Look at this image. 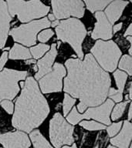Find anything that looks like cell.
Instances as JSON below:
<instances>
[{"instance_id":"obj_41","label":"cell","mask_w":132,"mask_h":148,"mask_svg":"<svg viewBox=\"0 0 132 148\" xmlns=\"http://www.w3.org/2000/svg\"><path fill=\"white\" fill-rule=\"evenodd\" d=\"M107 148H116V147H114L113 146H108V147H107Z\"/></svg>"},{"instance_id":"obj_21","label":"cell","mask_w":132,"mask_h":148,"mask_svg":"<svg viewBox=\"0 0 132 148\" xmlns=\"http://www.w3.org/2000/svg\"><path fill=\"white\" fill-rule=\"evenodd\" d=\"M113 77L115 79L116 84H117V86L118 88V90L122 93L127 79V73L124 72L120 71L119 69V70H117L113 73Z\"/></svg>"},{"instance_id":"obj_23","label":"cell","mask_w":132,"mask_h":148,"mask_svg":"<svg viewBox=\"0 0 132 148\" xmlns=\"http://www.w3.org/2000/svg\"><path fill=\"white\" fill-rule=\"evenodd\" d=\"M50 49V46L46 44H39L37 46L30 49V52L35 59H39L42 57L47 51Z\"/></svg>"},{"instance_id":"obj_15","label":"cell","mask_w":132,"mask_h":148,"mask_svg":"<svg viewBox=\"0 0 132 148\" xmlns=\"http://www.w3.org/2000/svg\"><path fill=\"white\" fill-rule=\"evenodd\" d=\"M56 54H57V51L56 48V44H53L51 46V49L46 53V56L37 62L38 71L35 75V78L37 80H39V79H41L46 74L52 71V65L55 60Z\"/></svg>"},{"instance_id":"obj_16","label":"cell","mask_w":132,"mask_h":148,"mask_svg":"<svg viewBox=\"0 0 132 148\" xmlns=\"http://www.w3.org/2000/svg\"><path fill=\"white\" fill-rule=\"evenodd\" d=\"M128 5L127 1L124 0H114L107 5L104 14L111 25H113L120 18L125 7Z\"/></svg>"},{"instance_id":"obj_37","label":"cell","mask_w":132,"mask_h":148,"mask_svg":"<svg viewBox=\"0 0 132 148\" xmlns=\"http://www.w3.org/2000/svg\"><path fill=\"white\" fill-rule=\"evenodd\" d=\"M131 108L132 106H130L129 112H128V120H131Z\"/></svg>"},{"instance_id":"obj_5","label":"cell","mask_w":132,"mask_h":148,"mask_svg":"<svg viewBox=\"0 0 132 148\" xmlns=\"http://www.w3.org/2000/svg\"><path fill=\"white\" fill-rule=\"evenodd\" d=\"M90 51L104 71L113 72L117 68L121 51L113 41L98 40Z\"/></svg>"},{"instance_id":"obj_39","label":"cell","mask_w":132,"mask_h":148,"mask_svg":"<svg viewBox=\"0 0 132 148\" xmlns=\"http://www.w3.org/2000/svg\"><path fill=\"white\" fill-rule=\"evenodd\" d=\"M34 62H36V61H35L34 60H26V61H25V63H26V64H30V63H34Z\"/></svg>"},{"instance_id":"obj_42","label":"cell","mask_w":132,"mask_h":148,"mask_svg":"<svg viewBox=\"0 0 132 148\" xmlns=\"http://www.w3.org/2000/svg\"><path fill=\"white\" fill-rule=\"evenodd\" d=\"M94 148H99V147H98V145H97V146H96V147H95Z\"/></svg>"},{"instance_id":"obj_34","label":"cell","mask_w":132,"mask_h":148,"mask_svg":"<svg viewBox=\"0 0 132 148\" xmlns=\"http://www.w3.org/2000/svg\"><path fill=\"white\" fill-rule=\"evenodd\" d=\"M129 86V96H128V97H129V99H131V98H132L131 82H130V83H129V86Z\"/></svg>"},{"instance_id":"obj_33","label":"cell","mask_w":132,"mask_h":148,"mask_svg":"<svg viewBox=\"0 0 132 148\" xmlns=\"http://www.w3.org/2000/svg\"><path fill=\"white\" fill-rule=\"evenodd\" d=\"M131 24L128 26V28H127V29L126 30V32H125L124 33V36H131L132 35V30H131Z\"/></svg>"},{"instance_id":"obj_9","label":"cell","mask_w":132,"mask_h":148,"mask_svg":"<svg viewBox=\"0 0 132 148\" xmlns=\"http://www.w3.org/2000/svg\"><path fill=\"white\" fill-rule=\"evenodd\" d=\"M27 75L26 71L3 69L0 73V102L5 99H13L19 92L18 82L25 79Z\"/></svg>"},{"instance_id":"obj_24","label":"cell","mask_w":132,"mask_h":148,"mask_svg":"<svg viewBox=\"0 0 132 148\" xmlns=\"http://www.w3.org/2000/svg\"><path fill=\"white\" fill-rule=\"evenodd\" d=\"M131 62L132 59L131 57V56L124 55L123 56V57L121 58V60L120 61V63H119V68L120 69L125 70L130 76L132 75Z\"/></svg>"},{"instance_id":"obj_1","label":"cell","mask_w":132,"mask_h":148,"mask_svg":"<svg viewBox=\"0 0 132 148\" xmlns=\"http://www.w3.org/2000/svg\"><path fill=\"white\" fill-rule=\"evenodd\" d=\"M65 65L68 75L64 79V91L80 99L77 105L80 112L105 101L111 86V77L91 54H87L83 60L69 59Z\"/></svg>"},{"instance_id":"obj_43","label":"cell","mask_w":132,"mask_h":148,"mask_svg":"<svg viewBox=\"0 0 132 148\" xmlns=\"http://www.w3.org/2000/svg\"><path fill=\"white\" fill-rule=\"evenodd\" d=\"M0 148H2V147H0Z\"/></svg>"},{"instance_id":"obj_11","label":"cell","mask_w":132,"mask_h":148,"mask_svg":"<svg viewBox=\"0 0 132 148\" xmlns=\"http://www.w3.org/2000/svg\"><path fill=\"white\" fill-rule=\"evenodd\" d=\"M66 75L64 66L60 63H55L53 69L39 79V86L43 93L60 92L62 90V79Z\"/></svg>"},{"instance_id":"obj_2","label":"cell","mask_w":132,"mask_h":148,"mask_svg":"<svg viewBox=\"0 0 132 148\" xmlns=\"http://www.w3.org/2000/svg\"><path fill=\"white\" fill-rule=\"evenodd\" d=\"M50 113L46 98L39 91L36 81L28 77L17 98L12 123L15 128L30 133L43 123Z\"/></svg>"},{"instance_id":"obj_28","label":"cell","mask_w":132,"mask_h":148,"mask_svg":"<svg viewBox=\"0 0 132 148\" xmlns=\"http://www.w3.org/2000/svg\"><path fill=\"white\" fill-rule=\"evenodd\" d=\"M52 29H45L38 35V40L41 42H46L53 36Z\"/></svg>"},{"instance_id":"obj_25","label":"cell","mask_w":132,"mask_h":148,"mask_svg":"<svg viewBox=\"0 0 132 148\" xmlns=\"http://www.w3.org/2000/svg\"><path fill=\"white\" fill-rule=\"evenodd\" d=\"M81 127H83L87 130H100L106 128L104 125L100 123L95 122V121H82L80 123Z\"/></svg>"},{"instance_id":"obj_30","label":"cell","mask_w":132,"mask_h":148,"mask_svg":"<svg viewBox=\"0 0 132 148\" xmlns=\"http://www.w3.org/2000/svg\"><path fill=\"white\" fill-rule=\"evenodd\" d=\"M0 103H1L2 107L6 111V113H8L9 114H12L13 113L14 106L12 102H11L10 100H8V99H3Z\"/></svg>"},{"instance_id":"obj_13","label":"cell","mask_w":132,"mask_h":148,"mask_svg":"<svg viewBox=\"0 0 132 148\" xmlns=\"http://www.w3.org/2000/svg\"><path fill=\"white\" fill-rule=\"evenodd\" d=\"M97 23H95L94 29L93 30L91 37L94 39H110L113 36L112 26L108 19L107 18L104 12L98 11L95 12Z\"/></svg>"},{"instance_id":"obj_35","label":"cell","mask_w":132,"mask_h":148,"mask_svg":"<svg viewBox=\"0 0 132 148\" xmlns=\"http://www.w3.org/2000/svg\"><path fill=\"white\" fill-rule=\"evenodd\" d=\"M59 23H60V22H59L58 20L53 21V23L50 24V26H52V27H56V26L59 24Z\"/></svg>"},{"instance_id":"obj_38","label":"cell","mask_w":132,"mask_h":148,"mask_svg":"<svg viewBox=\"0 0 132 148\" xmlns=\"http://www.w3.org/2000/svg\"><path fill=\"white\" fill-rule=\"evenodd\" d=\"M62 148H77L76 147V143H73V145L71 147H67V146H63Z\"/></svg>"},{"instance_id":"obj_4","label":"cell","mask_w":132,"mask_h":148,"mask_svg":"<svg viewBox=\"0 0 132 148\" xmlns=\"http://www.w3.org/2000/svg\"><path fill=\"white\" fill-rule=\"evenodd\" d=\"M8 12L11 17L17 15L21 23L44 17L50 12V7L44 5L39 0H6Z\"/></svg>"},{"instance_id":"obj_22","label":"cell","mask_w":132,"mask_h":148,"mask_svg":"<svg viewBox=\"0 0 132 148\" xmlns=\"http://www.w3.org/2000/svg\"><path fill=\"white\" fill-rule=\"evenodd\" d=\"M130 103V100H126L125 102L120 103L118 105H116L115 107L113 108V113L111 114V119L112 120H117L120 119L123 116V113L124 112L125 109L127 107V104Z\"/></svg>"},{"instance_id":"obj_26","label":"cell","mask_w":132,"mask_h":148,"mask_svg":"<svg viewBox=\"0 0 132 148\" xmlns=\"http://www.w3.org/2000/svg\"><path fill=\"white\" fill-rule=\"evenodd\" d=\"M75 103H76V99L72 98L67 93L64 95V99H63V110L64 116H67V114L70 111L72 107L74 106Z\"/></svg>"},{"instance_id":"obj_10","label":"cell","mask_w":132,"mask_h":148,"mask_svg":"<svg viewBox=\"0 0 132 148\" xmlns=\"http://www.w3.org/2000/svg\"><path fill=\"white\" fill-rule=\"evenodd\" d=\"M51 4L53 16L57 19L84 16L85 8L82 0H51Z\"/></svg>"},{"instance_id":"obj_19","label":"cell","mask_w":132,"mask_h":148,"mask_svg":"<svg viewBox=\"0 0 132 148\" xmlns=\"http://www.w3.org/2000/svg\"><path fill=\"white\" fill-rule=\"evenodd\" d=\"M30 136L34 148H53L38 130H35L30 133Z\"/></svg>"},{"instance_id":"obj_31","label":"cell","mask_w":132,"mask_h":148,"mask_svg":"<svg viewBox=\"0 0 132 148\" xmlns=\"http://www.w3.org/2000/svg\"><path fill=\"white\" fill-rule=\"evenodd\" d=\"M7 59H8V53L6 51V52L2 53L1 57H0V70H2V68L4 67L5 64H6V62L7 61Z\"/></svg>"},{"instance_id":"obj_12","label":"cell","mask_w":132,"mask_h":148,"mask_svg":"<svg viewBox=\"0 0 132 148\" xmlns=\"http://www.w3.org/2000/svg\"><path fill=\"white\" fill-rule=\"evenodd\" d=\"M0 143L5 148H30V139L22 131L9 132L0 134Z\"/></svg>"},{"instance_id":"obj_40","label":"cell","mask_w":132,"mask_h":148,"mask_svg":"<svg viewBox=\"0 0 132 148\" xmlns=\"http://www.w3.org/2000/svg\"><path fill=\"white\" fill-rule=\"evenodd\" d=\"M131 38H132L131 36H128V37H127V39H128V41H129L130 44H131V43H132V42H131Z\"/></svg>"},{"instance_id":"obj_14","label":"cell","mask_w":132,"mask_h":148,"mask_svg":"<svg viewBox=\"0 0 132 148\" xmlns=\"http://www.w3.org/2000/svg\"><path fill=\"white\" fill-rule=\"evenodd\" d=\"M12 19V17L8 12L6 2L0 0V49L4 48L6 45Z\"/></svg>"},{"instance_id":"obj_27","label":"cell","mask_w":132,"mask_h":148,"mask_svg":"<svg viewBox=\"0 0 132 148\" xmlns=\"http://www.w3.org/2000/svg\"><path fill=\"white\" fill-rule=\"evenodd\" d=\"M107 95H108V97H110L111 99H113V101L118 102V103L122 101V93L119 92L118 90L114 89V88H110L108 90V93H107Z\"/></svg>"},{"instance_id":"obj_7","label":"cell","mask_w":132,"mask_h":148,"mask_svg":"<svg viewBox=\"0 0 132 148\" xmlns=\"http://www.w3.org/2000/svg\"><path fill=\"white\" fill-rule=\"evenodd\" d=\"M74 129L60 113H55L50 122V138L53 146L61 148L65 144L74 143Z\"/></svg>"},{"instance_id":"obj_18","label":"cell","mask_w":132,"mask_h":148,"mask_svg":"<svg viewBox=\"0 0 132 148\" xmlns=\"http://www.w3.org/2000/svg\"><path fill=\"white\" fill-rule=\"evenodd\" d=\"M32 57L30 50L18 43H15L9 53L11 60H30Z\"/></svg>"},{"instance_id":"obj_20","label":"cell","mask_w":132,"mask_h":148,"mask_svg":"<svg viewBox=\"0 0 132 148\" xmlns=\"http://www.w3.org/2000/svg\"><path fill=\"white\" fill-rule=\"evenodd\" d=\"M83 1L85 2L88 10L92 13H94L96 12L102 11L114 0H83Z\"/></svg>"},{"instance_id":"obj_32","label":"cell","mask_w":132,"mask_h":148,"mask_svg":"<svg viewBox=\"0 0 132 148\" xmlns=\"http://www.w3.org/2000/svg\"><path fill=\"white\" fill-rule=\"evenodd\" d=\"M122 25H123V23H118V24H117V25H114V26H113V29H112V32L116 33V32H118V31H120V30L121 29V28H122Z\"/></svg>"},{"instance_id":"obj_29","label":"cell","mask_w":132,"mask_h":148,"mask_svg":"<svg viewBox=\"0 0 132 148\" xmlns=\"http://www.w3.org/2000/svg\"><path fill=\"white\" fill-rule=\"evenodd\" d=\"M122 121H120V122L115 123H113V124H112L109 127H107V131L109 136H115L116 134L118 133V131L120 130V127L122 126Z\"/></svg>"},{"instance_id":"obj_36","label":"cell","mask_w":132,"mask_h":148,"mask_svg":"<svg viewBox=\"0 0 132 148\" xmlns=\"http://www.w3.org/2000/svg\"><path fill=\"white\" fill-rule=\"evenodd\" d=\"M48 19H50V21H54L56 20V18H55V16H53V14H49V16H48Z\"/></svg>"},{"instance_id":"obj_6","label":"cell","mask_w":132,"mask_h":148,"mask_svg":"<svg viewBox=\"0 0 132 148\" xmlns=\"http://www.w3.org/2000/svg\"><path fill=\"white\" fill-rule=\"evenodd\" d=\"M50 20L45 17L14 28L9 31V34L12 37L14 41L26 46H31L36 43L37 33L40 30L50 27Z\"/></svg>"},{"instance_id":"obj_3","label":"cell","mask_w":132,"mask_h":148,"mask_svg":"<svg viewBox=\"0 0 132 148\" xmlns=\"http://www.w3.org/2000/svg\"><path fill=\"white\" fill-rule=\"evenodd\" d=\"M57 39L69 43L80 59H83L82 42L87 35V30L80 19L70 18L59 23L56 27Z\"/></svg>"},{"instance_id":"obj_17","label":"cell","mask_w":132,"mask_h":148,"mask_svg":"<svg viewBox=\"0 0 132 148\" xmlns=\"http://www.w3.org/2000/svg\"><path fill=\"white\" fill-rule=\"evenodd\" d=\"M132 136V126L128 120H125L123 128L118 136L111 140V143L118 148H128Z\"/></svg>"},{"instance_id":"obj_8","label":"cell","mask_w":132,"mask_h":148,"mask_svg":"<svg viewBox=\"0 0 132 148\" xmlns=\"http://www.w3.org/2000/svg\"><path fill=\"white\" fill-rule=\"evenodd\" d=\"M113 101L111 99H107L104 103L97 107L89 108L83 114H80L76 111V107H74L69 115L67 116V120L71 124H76L83 119L93 118L104 124H111L110 114L113 107Z\"/></svg>"}]
</instances>
